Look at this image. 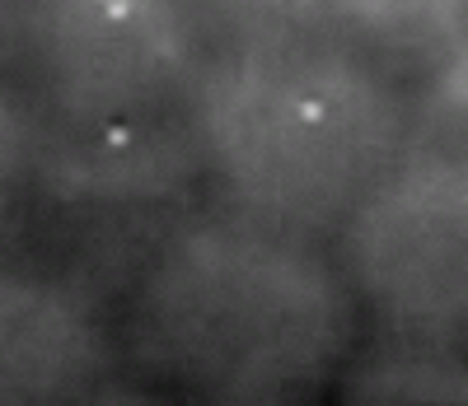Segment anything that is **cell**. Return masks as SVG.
I'll return each instance as SVG.
<instances>
[{
    "label": "cell",
    "instance_id": "obj_7",
    "mask_svg": "<svg viewBox=\"0 0 468 406\" xmlns=\"http://www.w3.org/2000/svg\"><path fill=\"white\" fill-rule=\"evenodd\" d=\"M225 5H244V10L271 15V19H300V15L328 10V0H225Z\"/></svg>",
    "mask_w": 468,
    "mask_h": 406
},
{
    "label": "cell",
    "instance_id": "obj_5",
    "mask_svg": "<svg viewBox=\"0 0 468 406\" xmlns=\"http://www.w3.org/2000/svg\"><path fill=\"white\" fill-rule=\"evenodd\" d=\"M328 15L370 57L426 70L468 37V0H328Z\"/></svg>",
    "mask_w": 468,
    "mask_h": 406
},
{
    "label": "cell",
    "instance_id": "obj_1",
    "mask_svg": "<svg viewBox=\"0 0 468 406\" xmlns=\"http://www.w3.org/2000/svg\"><path fill=\"white\" fill-rule=\"evenodd\" d=\"M202 164L239 215L291 234L342 229L412 145V117L356 43L258 33L187 89Z\"/></svg>",
    "mask_w": 468,
    "mask_h": 406
},
{
    "label": "cell",
    "instance_id": "obj_6",
    "mask_svg": "<svg viewBox=\"0 0 468 406\" xmlns=\"http://www.w3.org/2000/svg\"><path fill=\"white\" fill-rule=\"evenodd\" d=\"M417 121L431 141L468 145V37L454 43L431 70H426Z\"/></svg>",
    "mask_w": 468,
    "mask_h": 406
},
{
    "label": "cell",
    "instance_id": "obj_4",
    "mask_svg": "<svg viewBox=\"0 0 468 406\" xmlns=\"http://www.w3.org/2000/svg\"><path fill=\"white\" fill-rule=\"evenodd\" d=\"M33 57L52 103L117 131L197 79V33L183 0H37Z\"/></svg>",
    "mask_w": 468,
    "mask_h": 406
},
{
    "label": "cell",
    "instance_id": "obj_2",
    "mask_svg": "<svg viewBox=\"0 0 468 406\" xmlns=\"http://www.w3.org/2000/svg\"><path fill=\"white\" fill-rule=\"evenodd\" d=\"M351 280L304 234L207 215L150 257L132 337L145 364L211 397H286L324 383L351 341Z\"/></svg>",
    "mask_w": 468,
    "mask_h": 406
},
{
    "label": "cell",
    "instance_id": "obj_3",
    "mask_svg": "<svg viewBox=\"0 0 468 406\" xmlns=\"http://www.w3.org/2000/svg\"><path fill=\"white\" fill-rule=\"evenodd\" d=\"M342 266L394 332H468V145L412 141L346 215Z\"/></svg>",
    "mask_w": 468,
    "mask_h": 406
}]
</instances>
